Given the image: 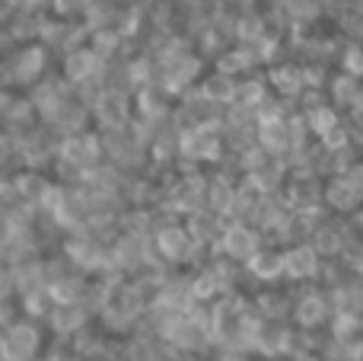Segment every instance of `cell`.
<instances>
[{"label":"cell","mask_w":363,"mask_h":361,"mask_svg":"<svg viewBox=\"0 0 363 361\" xmlns=\"http://www.w3.org/2000/svg\"><path fill=\"white\" fill-rule=\"evenodd\" d=\"M322 202H325V208L332 211V215H338V217H354V215H357V211L363 208V192L351 183V179L345 176V173H338V176H328V179H325V189H322Z\"/></svg>","instance_id":"6da1fadb"}]
</instances>
